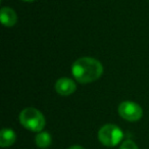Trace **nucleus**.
I'll list each match as a JSON object with an SVG mask.
<instances>
[{"instance_id": "nucleus-9", "label": "nucleus", "mask_w": 149, "mask_h": 149, "mask_svg": "<svg viewBox=\"0 0 149 149\" xmlns=\"http://www.w3.org/2000/svg\"><path fill=\"white\" fill-rule=\"evenodd\" d=\"M120 149H139L136 143L133 142L132 140H126L120 144Z\"/></svg>"}, {"instance_id": "nucleus-5", "label": "nucleus", "mask_w": 149, "mask_h": 149, "mask_svg": "<svg viewBox=\"0 0 149 149\" xmlns=\"http://www.w3.org/2000/svg\"><path fill=\"white\" fill-rule=\"evenodd\" d=\"M76 83L70 78H60L55 83V91L61 96H68L76 91Z\"/></svg>"}, {"instance_id": "nucleus-11", "label": "nucleus", "mask_w": 149, "mask_h": 149, "mask_svg": "<svg viewBox=\"0 0 149 149\" xmlns=\"http://www.w3.org/2000/svg\"><path fill=\"white\" fill-rule=\"evenodd\" d=\"M22 1H25V2H33L35 0H22Z\"/></svg>"}, {"instance_id": "nucleus-8", "label": "nucleus", "mask_w": 149, "mask_h": 149, "mask_svg": "<svg viewBox=\"0 0 149 149\" xmlns=\"http://www.w3.org/2000/svg\"><path fill=\"white\" fill-rule=\"evenodd\" d=\"M35 143L39 148L41 149H46L51 145L52 143V138L51 135L48 132H39L35 137Z\"/></svg>"}, {"instance_id": "nucleus-1", "label": "nucleus", "mask_w": 149, "mask_h": 149, "mask_svg": "<svg viewBox=\"0 0 149 149\" xmlns=\"http://www.w3.org/2000/svg\"><path fill=\"white\" fill-rule=\"evenodd\" d=\"M72 74L79 83H93L102 76L103 66L99 60L93 57H81L72 63Z\"/></svg>"}, {"instance_id": "nucleus-4", "label": "nucleus", "mask_w": 149, "mask_h": 149, "mask_svg": "<svg viewBox=\"0 0 149 149\" xmlns=\"http://www.w3.org/2000/svg\"><path fill=\"white\" fill-rule=\"evenodd\" d=\"M118 114L128 122H137L143 116V110L139 104L133 101H124L118 105Z\"/></svg>"}, {"instance_id": "nucleus-2", "label": "nucleus", "mask_w": 149, "mask_h": 149, "mask_svg": "<svg viewBox=\"0 0 149 149\" xmlns=\"http://www.w3.org/2000/svg\"><path fill=\"white\" fill-rule=\"evenodd\" d=\"M19 123L24 128L32 132H42L46 124L43 113L37 108L27 107L19 113Z\"/></svg>"}, {"instance_id": "nucleus-7", "label": "nucleus", "mask_w": 149, "mask_h": 149, "mask_svg": "<svg viewBox=\"0 0 149 149\" xmlns=\"http://www.w3.org/2000/svg\"><path fill=\"white\" fill-rule=\"evenodd\" d=\"M17 140V135L11 129L4 128L0 132V146L5 148L15 144Z\"/></svg>"}, {"instance_id": "nucleus-6", "label": "nucleus", "mask_w": 149, "mask_h": 149, "mask_svg": "<svg viewBox=\"0 0 149 149\" xmlns=\"http://www.w3.org/2000/svg\"><path fill=\"white\" fill-rule=\"evenodd\" d=\"M0 17H1V23L4 27L10 28L17 24V15L13 8L10 7H2L1 13H0Z\"/></svg>"}, {"instance_id": "nucleus-3", "label": "nucleus", "mask_w": 149, "mask_h": 149, "mask_svg": "<svg viewBox=\"0 0 149 149\" xmlns=\"http://www.w3.org/2000/svg\"><path fill=\"white\" fill-rule=\"evenodd\" d=\"M123 137V131L118 126L112 124L104 125L98 131V140L101 142V144L107 147H113L120 144Z\"/></svg>"}, {"instance_id": "nucleus-10", "label": "nucleus", "mask_w": 149, "mask_h": 149, "mask_svg": "<svg viewBox=\"0 0 149 149\" xmlns=\"http://www.w3.org/2000/svg\"><path fill=\"white\" fill-rule=\"evenodd\" d=\"M68 149H85L84 147L80 146V145H74V146H70Z\"/></svg>"}]
</instances>
